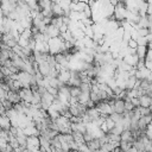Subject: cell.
<instances>
[{
	"label": "cell",
	"instance_id": "cell-10",
	"mask_svg": "<svg viewBox=\"0 0 152 152\" xmlns=\"http://www.w3.org/2000/svg\"><path fill=\"white\" fill-rule=\"evenodd\" d=\"M134 104L132 103V100H127V101H125V109L127 110V112H132V110H134Z\"/></svg>",
	"mask_w": 152,
	"mask_h": 152
},
{
	"label": "cell",
	"instance_id": "cell-11",
	"mask_svg": "<svg viewBox=\"0 0 152 152\" xmlns=\"http://www.w3.org/2000/svg\"><path fill=\"white\" fill-rule=\"evenodd\" d=\"M145 134H146V137H147L150 140H152V125H150V126H148V128L146 129Z\"/></svg>",
	"mask_w": 152,
	"mask_h": 152
},
{
	"label": "cell",
	"instance_id": "cell-5",
	"mask_svg": "<svg viewBox=\"0 0 152 152\" xmlns=\"http://www.w3.org/2000/svg\"><path fill=\"white\" fill-rule=\"evenodd\" d=\"M87 145H88V147H89L90 152H96V151L101 150V147H102V144H101V141H100V139H99V138H95L94 140H91V141L87 142Z\"/></svg>",
	"mask_w": 152,
	"mask_h": 152
},
{
	"label": "cell",
	"instance_id": "cell-4",
	"mask_svg": "<svg viewBox=\"0 0 152 152\" xmlns=\"http://www.w3.org/2000/svg\"><path fill=\"white\" fill-rule=\"evenodd\" d=\"M134 140H135V137L131 131H124L121 133V141H126V142H128L133 146Z\"/></svg>",
	"mask_w": 152,
	"mask_h": 152
},
{
	"label": "cell",
	"instance_id": "cell-7",
	"mask_svg": "<svg viewBox=\"0 0 152 152\" xmlns=\"http://www.w3.org/2000/svg\"><path fill=\"white\" fill-rule=\"evenodd\" d=\"M80 88H81V91H82V93L91 94V90H93V86H91V83H82V86H81Z\"/></svg>",
	"mask_w": 152,
	"mask_h": 152
},
{
	"label": "cell",
	"instance_id": "cell-12",
	"mask_svg": "<svg viewBox=\"0 0 152 152\" xmlns=\"http://www.w3.org/2000/svg\"><path fill=\"white\" fill-rule=\"evenodd\" d=\"M114 152H125L122 148H120V147H116L115 150H114Z\"/></svg>",
	"mask_w": 152,
	"mask_h": 152
},
{
	"label": "cell",
	"instance_id": "cell-6",
	"mask_svg": "<svg viewBox=\"0 0 152 152\" xmlns=\"http://www.w3.org/2000/svg\"><path fill=\"white\" fill-rule=\"evenodd\" d=\"M138 99H139V102H140V107L150 108V107L152 106V97H150V96L142 94V95H140Z\"/></svg>",
	"mask_w": 152,
	"mask_h": 152
},
{
	"label": "cell",
	"instance_id": "cell-9",
	"mask_svg": "<svg viewBox=\"0 0 152 152\" xmlns=\"http://www.w3.org/2000/svg\"><path fill=\"white\" fill-rule=\"evenodd\" d=\"M1 107H4L7 112L8 110H12L13 108H14V104L11 102V101H8V100H6V101H4V102H1Z\"/></svg>",
	"mask_w": 152,
	"mask_h": 152
},
{
	"label": "cell",
	"instance_id": "cell-8",
	"mask_svg": "<svg viewBox=\"0 0 152 152\" xmlns=\"http://www.w3.org/2000/svg\"><path fill=\"white\" fill-rule=\"evenodd\" d=\"M137 33L140 36V37H148L151 33H150V30L148 28H145V27H138L137 28Z\"/></svg>",
	"mask_w": 152,
	"mask_h": 152
},
{
	"label": "cell",
	"instance_id": "cell-2",
	"mask_svg": "<svg viewBox=\"0 0 152 152\" xmlns=\"http://www.w3.org/2000/svg\"><path fill=\"white\" fill-rule=\"evenodd\" d=\"M110 107H112V112L116 113V114H124L126 110L125 109V101L121 99H116L114 104H112Z\"/></svg>",
	"mask_w": 152,
	"mask_h": 152
},
{
	"label": "cell",
	"instance_id": "cell-3",
	"mask_svg": "<svg viewBox=\"0 0 152 152\" xmlns=\"http://www.w3.org/2000/svg\"><path fill=\"white\" fill-rule=\"evenodd\" d=\"M148 48L147 46H138L135 50V55L139 58V61H146L147 55H148Z\"/></svg>",
	"mask_w": 152,
	"mask_h": 152
},
{
	"label": "cell",
	"instance_id": "cell-1",
	"mask_svg": "<svg viewBox=\"0 0 152 152\" xmlns=\"http://www.w3.org/2000/svg\"><path fill=\"white\" fill-rule=\"evenodd\" d=\"M19 94H20L21 101L24 103H32V101H33V93H32L31 88H23Z\"/></svg>",
	"mask_w": 152,
	"mask_h": 152
}]
</instances>
